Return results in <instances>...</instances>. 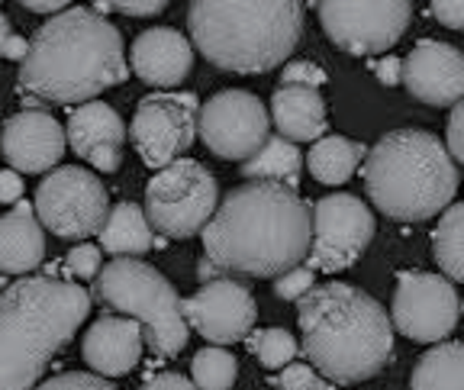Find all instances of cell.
<instances>
[{
    "label": "cell",
    "mask_w": 464,
    "mask_h": 390,
    "mask_svg": "<svg viewBox=\"0 0 464 390\" xmlns=\"http://www.w3.org/2000/svg\"><path fill=\"white\" fill-rule=\"evenodd\" d=\"M200 236L203 278L213 271L277 278L310 255L313 203L287 184L246 181L223 197Z\"/></svg>",
    "instance_id": "1"
},
{
    "label": "cell",
    "mask_w": 464,
    "mask_h": 390,
    "mask_svg": "<svg viewBox=\"0 0 464 390\" xmlns=\"http://www.w3.org/2000/svg\"><path fill=\"white\" fill-rule=\"evenodd\" d=\"M130 78L120 29L91 7L52 14L29 39L20 91L45 103H87Z\"/></svg>",
    "instance_id": "2"
},
{
    "label": "cell",
    "mask_w": 464,
    "mask_h": 390,
    "mask_svg": "<svg viewBox=\"0 0 464 390\" xmlns=\"http://www.w3.org/2000/svg\"><path fill=\"white\" fill-rule=\"evenodd\" d=\"M306 362L333 384L374 377L393 355V319L352 284H319L297 300Z\"/></svg>",
    "instance_id": "3"
},
{
    "label": "cell",
    "mask_w": 464,
    "mask_h": 390,
    "mask_svg": "<svg viewBox=\"0 0 464 390\" xmlns=\"http://www.w3.org/2000/svg\"><path fill=\"white\" fill-rule=\"evenodd\" d=\"M91 317V294L58 278H29L0 294V390H36L49 362Z\"/></svg>",
    "instance_id": "4"
},
{
    "label": "cell",
    "mask_w": 464,
    "mask_h": 390,
    "mask_svg": "<svg viewBox=\"0 0 464 390\" xmlns=\"http://www.w3.org/2000/svg\"><path fill=\"white\" fill-rule=\"evenodd\" d=\"M190 43L213 68L265 74L304 36V0H190Z\"/></svg>",
    "instance_id": "5"
},
{
    "label": "cell",
    "mask_w": 464,
    "mask_h": 390,
    "mask_svg": "<svg viewBox=\"0 0 464 390\" xmlns=\"http://www.w3.org/2000/svg\"><path fill=\"white\" fill-rule=\"evenodd\" d=\"M461 184L449 142L429 130H393L364 159V190L384 217L420 223L451 207Z\"/></svg>",
    "instance_id": "6"
},
{
    "label": "cell",
    "mask_w": 464,
    "mask_h": 390,
    "mask_svg": "<svg viewBox=\"0 0 464 390\" xmlns=\"http://www.w3.org/2000/svg\"><path fill=\"white\" fill-rule=\"evenodd\" d=\"M94 297L110 310L139 319L145 346L161 358H174L188 346L190 326L184 319V300L159 268L139 258H113L101 268Z\"/></svg>",
    "instance_id": "7"
},
{
    "label": "cell",
    "mask_w": 464,
    "mask_h": 390,
    "mask_svg": "<svg viewBox=\"0 0 464 390\" xmlns=\"http://www.w3.org/2000/svg\"><path fill=\"white\" fill-rule=\"evenodd\" d=\"M217 207V178L194 159H178L159 168V174L145 188V213L168 239H190L203 232Z\"/></svg>",
    "instance_id": "8"
},
{
    "label": "cell",
    "mask_w": 464,
    "mask_h": 390,
    "mask_svg": "<svg viewBox=\"0 0 464 390\" xmlns=\"http://www.w3.org/2000/svg\"><path fill=\"white\" fill-rule=\"evenodd\" d=\"M36 213L58 239L101 236L110 217V197L97 174L78 165L52 168L36 188Z\"/></svg>",
    "instance_id": "9"
},
{
    "label": "cell",
    "mask_w": 464,
    "mask_h": 390,
    "mask_svg": "<svg viewBox=\"0 0 464 390\" xmlns=\"http://www.w3.org/2000/svg\"><path fill=\"white\" fill-rule=\"evenodd\" d=\"M319 23L348 55L387 52L403 39L413 0H319Z\"/></svg>",
    "instance_id": "10"
},
{
    "label": "cell",
    "mask_w": 464,
    "mask_h": 390,
    "mask_svg": "<svg viewBox=\"0 0 464 390\" xmlns=\"http://www.w3.org/2000/svg\"><path fill=\"white\" fill-rule=\"evenodd\" d=\"M200 136V101L194 94H149L132 113L130 139L149 168H165L188 152Z\"/></svg>",
    "instance_id": "11"
},
{
    "label": "cell",
    "mask_w": 464,
    "mask_h": 390,
    "mask_svg": "<svg viewBox=\"0 0 464 390\" xmlns=\"http://www.w3.org/2000/svg\"><path fill=\"white\" fill-rule=\"evenodd\" d=\"M374 239V213L352 194H329L313 203V242L306 265L323 275L352 268Z\"/></svg>",
    "instance_id": "12"
},
{
    "label": "cell",
    "mask_w": 464,
    "mask_h": 390,
    "mask_svg": "<svg viewBox=\"0 0 464 390\" xmlns=\"http://www.w3.org/2000/svg\"><path fill=\"white\" fill-rule=\"evenodd\" d=\"M271 136L268 107L252 91H219L200 107V139L217 159L246 161Z\"/></svg>",
    "instance_id": "13"
},
{
    "label": "cell",
    "mask_w": 464,
    "mask_h": 390,
    "mask_svg": "<svg viewBox=\"0 0 464 390\" xmlns=\"http://www.w3.org/2000/svg\"><path fill=\"white\" fill-rule=\"evenodd\" d=\"M458 317H461V300L451 278L426 275V271L400 275L391 319L406 339L442 342L445 336L455 333Z\"/></svg>",
    "instance_id": "14"
},
{
    "label": "cell",
    "mask_w": 464,
    "mask_h": 390,
    "mask_svg": "<svg viewBox=\"0 0 464 390\" xmlns=\"http://www.w3.org/2000/svg\"><path fill=\"white\" fill-rule=\"evenodd\" d=\"M184 319L213 346H232L252 336L258 304L246 284L232 278H213L184 300Z\"/></svg>",
    "instance_id": "15"
},
{
    "label": "cell",
    "mask_w": 464,
    "mask_h": 390,
    "mask_svg": "<svg viewBox=\"0 0 464 390\" xmlns=\"http://www.w3.org/2000/svg\"><path fill=\"white\" fill-rule=\"evenodd\" d=\"M403 87L429 107L464 101V52L439 39H422L403 58Z\"/></svg>",
    "instance_id": "16"
},
{
    "label": "cell",
    "mask_w": 464,
    "mask_h": 390,
    "mask_svg": "<svg viewBox=\"0 0 464 390\" xmlns=\"http://www.w3.org/2000/svg\"><path fill=\"white\" fill-rule=\"evenodd\" d=\"M68 130L45 110H20L0 130V152L20 174H45L62 161Z\"/></svg>",
    "instance_id": "17"
},
{
    "label": "cell",
    "mask_w": 464,
    "mask_h": 390,
    "mask_svg": "<svg viewBox=\"0 0 464 390\" xmlns=\"http://www.w3.org/2000/svg\"><path fill=\"white\" fill-rule=\"evenodd\" d=\"M68 145L74 155L97 168L103 174H113L123 165V145H126V123L110 103L87 101L78 103L68 116Z\"/></svg>",
    "instance_id": "18"
},
{
    "label": "cell",
    "mask_w": 464,
    "mask_h": 390,
    "mask_svg": "<svg viewBox=\"0 0 464 390\" xmlns=\"http://www.w3.org/2000/svg\"><path fill=\"white\" fill-rule=\"evenodd\" d=\"M132 72L139 81L152 87H178L194 68V43L184 33L155 26L139 33L130 49Z\"/></svg>",
    "instance_id": "19"
},
{
    "label": "cell",
    "mask_w": 464,
    "mask_h": 390,
    "mask_svg": "<svg viewBox=\"0 0 464 390\" xmlns=\"http://www.w3.org/2000/svg\"><path fill=\"white\" fill-rule=\"evenodd\" d=\"M145 348L142 323L132 317H101L81 342L87 368L103 377H123L139 365Z\"/></svg>",
    "instance_id": "20"
},
{
    "label": "cell",
    "mask_w": 464,
    "mask_h": 390,
    "mask_svg": "<svg viewBox=\"0 0 464 390\" xmlns=\"http://www.w3.org/2000/svg\"><path fill=\"white\" fill-rule=\"evenodd\" d=\"M45 226L36 203H14L0 213V271L4 275H29L45 258Z\"/></svg>",
    "instance_id": "21"
},
{
    "label": "cell",
    "mask_w": 464,
    "mask_h": 390,
    "mask_svg": "<svg viewBox=\"0 0 464 390\" xmlns=\"http://www.w3.org/2000/svg\"><path fill=\"white\" fill-rule=\"evenodd\" d=\"M271 120L277 132L294 142H316L326 136L329 113L319 87L304 84H281L271 97Z\"/></svg>",
    "instance_id": "22"
},
{
    "label": "cell",
    "mask_w": 464,
    "mask_h": 390,
    "mask_svg": "<svg viewBox=\"0 0 464 390\" xmlns=\"http://www.w3.org/2000/svg\"><path fill=\"white\" fill-rule=\"evenodd\" d=\"M152 219L139 203H116L110 207V217L101 229V249L116 258H139L152 249Z\"/></svg>",
    "instance_id": "23"
},
{
    "label": "cell",
    "mask_w": 464,
    "mask_h": 390,
    "mask_svg": "<svg viewBox=\"0 0 464 390\" xmlns=\"http://www.w3.org/2000/svg\"><path fill=\"white\" fill-rule=\"evenodd\" d=\"M300 171H304V152L297 142L287 136H268V142L261 145L252 159L242 161V178L246 181H277L287 188H297Z\"/></svg>",
    "instance_id": "24"
},
{
    "label": "cell",
    "mask_w": 464,
    "mask_h": 390,
    "mask_svg": "<svg viewBox=\"0 0 464 390\" xmlns=\"http://www.w3.org/2000/svg\"><path fill=\"white\" fill-rule=\"evenodd\" d=\"M362 159H368V145L364 142H352L345 136H323L306 152V168L319 184L339 188L355 174Z\"/></svg>",
    "instance_id": "25"
},
{
    "label": "cell",
    "mask_w": 464,
    "mask_h": 390,
    "mask_svg": "<svg viewBox=\"0 0 464 390\" xmlns=\"http://www.w3.org/2000/svg\"><path fill=\"white\" fill-rule=\"evenodd\" d=\"M413 390H464V342H439L413 368Z\"/></svg>",
    "instance_id": "26"
},
{
    "label": "cell",
    "mask_w": 464,
    "mask_h": 390,
    "mask_svg": "<svg viewBox=\"0 0 464 390\" xmlns=\"http://www.w3.org/2000/svg\"><path fill=\"white\" fill-rule=\"evenodd\" d=\"M432 255L445 278L464 284V200L442 210V219L432 232Z\"/></svg>",
    "instance_id": "27"
},
{
    "label": "cell",
    "mask_w": 464,
    "mask_h": 390,
    "mask_svg": "<svg viewBox=\"0 0 464 390\" xmlns=\"http://www.w3.org/2000/svg\"><path fill=\"white\" fill-rule=\"evenodd\" d=\"M190 375L200 390H229L239 377V365L223 346L200 348L190 362Z\"/></svg>",
    "instance_id": "28"
},
{
    "label": "cell",
    "mask_w": 464,
    "mask_h": 390,
    "mask_svg": "<svg viewBox=\"0 0 464 390\" xmlns=\"http://www.w3.org/2000/svg\"><path fill=\"white\" fill-rule=\"evenodd\" d=\"M248 348L258 358L261 368L281 371L287 368L294 358H297V339L281 329V326H271V329H258V333L248 336Z\"/></svg>",
    "instance_id": "29"
},
{
    "label": "cell",
    "mask_w": 464,
    "mask_h": 390,
    "mask_svg": "<svg viewBox=\"0 0 464 390\" xmlns=\"http://www.w3.org/2000/svg\"><path fill=\"white\" fill-rule=\"evenodd\" d=\"M277 390H335L333 381L326 375H319L310 362H290L287 368H281L275 381Z\"/></svg>",
    "instance_id": "30"
},
{
    "label": "cell",
    "mask_w": 464,
    "mask_h": 390,
    "mask_svg": "<svg viewBox=\"0 0 464 390\" xmlns=\"http://www.w3.org/2000/svg\"><path fill=\"white\" fill-rule=\"evenodd\" d=\"M313 288H316V271H313L310 265H297L275 278V294L281 297V300H300V297H306Z\"/></svg>",
    "instance_id": "31"
},
{
    "label": "cell",
    "mask_w": 464,
    "mask_h": 390,
    "mask_svg": "<svg viewBox=\"0 0 464 390\" xmlns=\"http://www.w3.org/2000/svg\"><path fill=\"white\" fill-rule=\"evenodd\" d=\"M101 249L91 246V242H81V246H74L72 252H68V271H72L74 278H81V281H97V275H101Z\"/></svg>",
    "instance_id": "32"
},
{
    "label": "cell",
    "mask_w": 464,
    "mask_h": 390,
    "mask_svg": "<svg viewBox=\"0 0 464 390\" xmlns=\"http://www.w3.org/2000/svg\"><path fill=\"white\" fill-rule=\"evenodd\" d=\"M36 390H116L103 375H87V371H68L52 381L39 384Z\"/></svg>",
    "instance_id": "33"
},
{
    "label": "cell",
    "mask_w": 464,
    "mask_h": 390,
    "mask_svg": "<svg viewBox=\"0 0 464 390\" xmlns=\"http://www.w3.org/2000/svg\"><path fill=\"white\" fill-rule=\"evenodd\" d=\"M281 84H304V87H323L326 84V72L313 62H290L281 74Z\"/></svg>",
    "instance_id": "34"
},
{
    "label": "cell",
    "mask_w": 464,
    "mask_h": 390,
    "mask_svg": "<svg viewBox=\"0 0 464 390\" xmlns=\"http://www.w3.org/2000/svg\"><path fill=\"white\" fill-rule=\"evenodd\" d=\"M445 139H449V149L455 155L458 165H464V101H458L449 113V123H445Z\"/></svg>",
    "instance_id": "35"
},
{
    "label": "cell",
    "mask_w": 464,
    "mask_h": 390,
    "mask_svg": "<svg viewBox=\"0 0 464 390\" xmlns=\"http://www.w3.org/2000/svg\"><path fill=\"white\" fill-rule=\"evenodd\" d=\"M432 16L449 29H464V0H432Z\"/></svg>",
    "instance_id": "36"
},
{
    "label": "cell",
    "mask_w": 464,
    "mask_h": 390,
    "mask_svg": "<svg viewBox=\"0 0 464 390\" xmlns=\"http://www.w3.org/2000/svg\"><path fill=\"white\" fill-rule=\"evenodd\" d=\"M110 4H113V10H120L126 16H155L161 10H168L171 0H110Z\"/></svg>",
    "instance_id": "37"
},
{
    "label": "cell",
    "mask_w": 464,
    "mask_h": 390,
    "mask_svg": "<svg viewBox=\"0 0 464 390\" xmlns=\"http://www.w3.org/2000/svg\"><path fill=\"white\" fill-rule=\"evenodd\" d=\"M371 72H374V78L384 87H393L403 81V62L397 55H384L377 58V62H371Z\"/></svg>",
    "instance_id": "38"
},
{
    "label": "cell",
    "mask_w": 464,
    "mask_h": 390,
    "mask_svg": "<svg viewBox=\"0 0 464 390\" xmlns=\"http://www.w3.org/2000/svg\"><path fill=\"white\" fill-rule=\"evenodd\" d=\"M142 390H200L190 377L184 375H174V371H165V375L152 377V381L145 384Z\"/></svg>",
    "instance_id": "39"
},
{
    "label": "cell",
    "mask_w": 464,
    "mask_h": 390,
    "mask_svg": "<svg viewBox=\"0 0 464 390\" xmlns=\"http://www.w3.org/2000/svg\"><path fill=\"white\" fill-rule=\"evenodd\" d=\"M23 197V178L16 168L0 171V203H20Z\"/></svg>",
    "instance_id": "40"
},
{
    "label": "cell",
    "mask_w": 464,
    "mask_h": 390,
    "mask_svg": "<svg viewBox=\"0 0 464 390\" xmlns=\"http://www.w3.org/2000/svg\"><path fill=\"white\" fill-rule=\"evenodd\" d=\"M20 4L33 14H62V10H68L72 0H20Z\"/></svg>",
    "instance_id": "41"
},
{
    "label": "cell",
    "mask_w": 464,
    "mask_h": 390,
    "mask_svg": "<svg viewBox=\"0 0 464 390\" xmlns=\"http://www.w3.org/2000/svg\"><path fill=\"white\" fill-rule=\"evenodd\" d=\"M29 52V43L23 36H10L7 45H4V58H10V62H23Z\"/></svg>",
    "instance_id": "42"
},
{
    "label": "cell",
    "mask_w": 464,
    "mask_h": 390,
    "mask_svg": "<svg viewBox=\"0 0 464 390\" xmlns=\"http://www.w3.org/2000/svg\"><path fill=\"white\" fill-rule=\"evenodd\" d=\"M10 36H14V33H10V20L0 14V58H4V45H7Z\"/></svg>",
    "instance_id": "43"
},
{
    "label": "cell",
    "mask_w": 464,
    "mask_h": 390,
    "mask_svg": "<svg viewBox=\"0 0 464 390\" xmlns=\"http://www.w3.org/2000/svg\"><path fill=\"white\" fill-rule=\"evenodd\" d=\"M461 317H464V300H461Z\"/></svg>",
    "instance_id": "44"
}]
</instances>
